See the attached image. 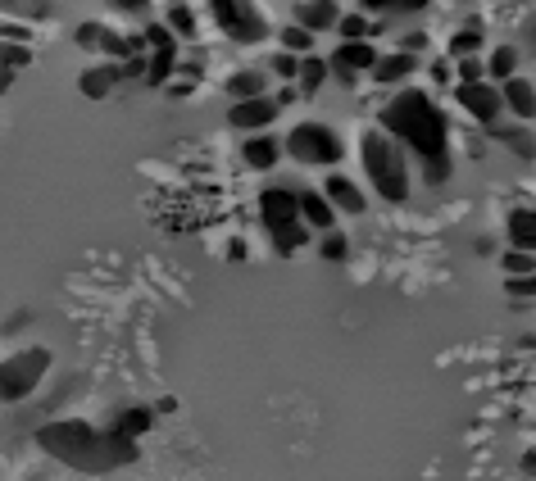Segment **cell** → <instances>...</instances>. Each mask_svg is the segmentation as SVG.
I'll use <instances>...</instances> for the list:
<instances>
[{
  "instance_id": "1",
  "label": "cell",
  "mask_w": 536,
  "mask_h": 481,
  "mask_svg": "<svg viewBox=\"0 0 536 481\" xmlns=\"http://www.w3.org/2000/svg\"><path fill=\"white\" fill-rule=\"evenodd\" d=\"M378 128L396 141L400 150H414L427 164V182L437 187L450 177V159H446V137H450V118L437 109V100L427 91H396V96L382 105Z\"/></svg>"
},
{
  "instance_id": "2",
  "label": "cell",
  "mask_w": 536,
  "mask_h": 481,
  "mask_svg": "<svg viewBox=\"0 0 536 481\" xmlns=\"http://www.w3.org/2000/svg\"><path fill=\"white\" fill-rule=\"evenodd\" d=\"M37 445L50 454V459L69 463V468L82 472H110L123 468V463L137 459V441H123L110 427L100 432L91 423H78V418H60V423H46L37 432Z\"/></svg>"
},
{
  "instance_id": "3",
  "label": "cell",
  "mask_w": 536,
  "mask_h": 481,
  "mask_svg": "<svg viewBox=\"0 0 536 481\" xmlns=\"http://www.w3.org/2000/svg\"><path fill=\"white\" fill-rule=\"evenodd\" d=\"M359 159H364V173H368V182L378 187V196L391 200V205H405L409 200L405 150H400L382 128H368L364 137H359Z\"/></svg>"
},
{
  "instance_id": "4",
  "label": "cell",
  "mask_w": 536,
  "mask_h": 481,
  "mask_svg": "<svg viewBox=\"0 0 536 481\" xmlns=\"http://www.w3.org/2000/svg\"><path fill=\"white\" fill-rule=\"evenodd\" d=\"M259 218H264V227H268V236H273L278 255H296L300 246H309V227L300 223L296 191H287V187L259 191Z\"/></svg>"
},
{
  "instance_id": "5",
  "label": "cell",
  "mask_w": 536,
  "mask_h": 481,
  "mask_svg": "<svg viewBox=\"0 0 536 481\" xmlns=\"http://www.w3.org/2000/svg\"><path fill=\"white\" fill-rule=\"evenodd\" d=\"M50 373V350L46 345H23V350L0 359V404H19L41 386Z\"/></svg>"
},
{
  "instance_id": "6",
  "label": "cell",
  "mask_w": 536,
  "mask_h": 481,
  "mask_svg": "<svg viewBox=\"0 0 536 481\" xmlns=\"http://www.w3.org/2000/svg\"><path fill=\"white\" fill-rule=\"evenodd\" d=\"M287 155L305 168H332V164H341L346 146H341V137L328 123H296V128L287 132Z\"/></svg>"
},
{
  "instance_id": "7",
  "label": "cell",
  "mask_w": 536,
  "mask_h": 481,
  "mask_svg": "<svg viewBox=\"0 0 536 481\" xmlns=\"http://www.w3.org/2000/svg\"><path fill=\"white\" fill-rule=\"evenodd\" d=\"M214 23H219L223 37H232L237 46H255V41L268 37V19L255 10V5H241V0H214Z\"/></svg>"
},
{
  "instance_id": "8",
  "label": "cell",
  "mask_w": 536,
  "mask_h": 481,
  "mask_svg": "<svg viewBox=\"0 0 536 481\" xmlns=\"http://www.w3.org/2000/svg\"><path fill=\"white\" fill-rule=\"evenodd\" d=\"M455 100L477 118V123H482V128H496L500 114H505L500 87H491V82H477V87H455Z\"/></svg>"
},
{
  "instance_id": "9",
  "label": "cell",
  "mask_w": 536,
  "mask_h": 481,
  "mask_svg": "<svg viewBox=\"0 0 536 481\" xmlns=\"http://www.w3.org/2000/svg\"><path fill=\"white\" fill-rule=\"evenodd\" d=\"M273 118H278L273 96H259V100H241V105L228 109V128H241V132H250V137H264V132L273 128Z\"/></svg>"
},
{
  "instance_id": "10",
  "label": "cell",
  "mask_w": 536,
  "mask_h": 481,
  "mask_svg": "<svg viewBox=\"0 0 536 481\" xmlns=\"http://www.w3.org/2000/svg\"><path fill=\"white\" fill-rule=\"evenodd\" d=\"M373 64H378V50H373V41H341L337 50H332V64L328 73H373Z\"/></svg>"
},
{
  "instance_id": "11",
  "label": "cell",
  "mask_w": 536,
  "mask_h": 481,
  "mask_svg": "<svg viewBox=\"0 0 536 481\" xmlns=\"http://www.w3.org/2000/svg\"><path fill=\"white\" fill-rule=\"evenodd\" d=\"M291 14H296V28H305L309 37H314V32L337 28L346 10H341V5H332V0H296V5H291Z\"/></svg>"
},
{
  "instance_id": "12",
  "label": "cell",
  "mask_w": 536,
  "mask_h": 481,
  "mask_svg": "<svg viewBox=\"0 0 536 481\" xmlns=\"http://www.w3.org/2000/svg\"><path fill=\"white\" fill-rule=\"evenodd\" d=\"M78 46H100V50H110L114 59H137V41L114 37L105 23H87V28H78Z\"/></svg>"
},
{
  "instance_id": "13",
  "label": "cell",
  "mask_w": 536,
  "mask_h": 481,
  "mask_svg": "<svg viewBox=\"0 0 536 481\" xmlns=\"http://www.w3.org/2000/svg\"><path fill=\"white\" fill-rule=\"evenodd\" d=\"M323 200L332 205V214H364V191L350 182V177H341V173H332L328 182H323Z\"/></svg>"
},
{
  "instance_id": "14",
  "label": "cell",
  "mask_w": 536,
  "mask_h": 481,
  "mask_svg": "<svg viewBox=\"0 0 536 481\" xmlns=\"http://www.w3.org/2000/svg\"><path fill=\"white\" fill-rule=\"evenodd\" d=\"M296 205H300V223H305L309 232H332L337 214H332V205L323 200V191H296Z\"/></svg>"
},
{
  "instance_id": "15",
  "label": "cell",
  "mask_w": 536,
  "mask_h": 481,
  "mask_svg": "<svg viewBox=\"0 0 536 481\" xmlns=\"http://www.w3.org/2000/svg\"><path fill=\"white\" fill-rule=\"evenodd\" d=\"M509 250L536 255V205H523L509 214Z\"/></svg>"
},
{
  "instance_id": "16",
  "label": "cell",
  "mask_w": 536,
  "mask_h": 481,
  "mask_svg": "<svg viewBox=\"0 0 536 481\" xmlns=\"http://www.w3.org/2000/svg\"><path fill=\"white\" fill-rule=\"evenodd\" d=\"M500 100H505V109L514 118H536V87L527 78H518V73L500 87Z\"/></svg>"
},
{
  "instance_id": "17",
  "label": "cell",
  "mask_w": 536,
  "mask_h": 481,
  "mask_svg": "<svg viewBox=\"0 0 536 481\" xmlns=\"http://www.w3.org/2000/svg\"><path fill=\"white\" fill-rule=\"evenodd\" d=\"M119 82H123L119 64H96V69H87L78 78V91H82V96H91V100H100V96H110Z\"/></svg>"
},
{
  "instance_id": "18",
  "label": "cell",
  "mask_w": 536,
  "mask_h": 481,
  "mask_svg": "<svg viewBox=\"0 0 536 481\" xmlns=\"http://www.w3.org/2000/svg\"><path fill=\"white\" fill-rule=\"evenodd\" d=\"M323 82H328V59H318V55H305L300 59V69H296V96H318L323 91Z\"/></svg>"
},
{
  "instance_id": "19",
  "label": "cell",
  "mask_w": 536,
  "mask_h": 481,
  "mask_svg": "<svg viewBox=\"0 0 536 481\" xmlns=\"http://www.w3.org/2000/svg\"><path fill=\"white\" fill-rule=\"evenodd\" d=\"M228 96H232V105H241V100H259V96H268V78H264V69H241V73H232V78H228Z\"/></svg>"
},
{
  "instance_id": "20",
  "label": "cell",
  "mask_w": 536,
  "mask_h": 481,
  "mask_svg": "<svg viewBox=\"0 0 536 481\" xmlns=\"http://www.w3.org/2000/svg\"><path fill=\"white\" fill-rule=\"evenodd\" d=\"M278 155H282V146H278V137H246V146H241V159H246L250 168H259V173H264V168H273L278 164Z\"/></svg>"
},
{
  "instance_id": "21",
  "label": "cell",
  "mask_w": 536,
  "mask_h": 481,
  "mask_svg": "<svg viewBox=\"0 0 536 481\" xmlns=\"http://www.w3.org/2000/svg\"><path fill=\"white\" fill-rule=\"evenodd\" d=\"M155 427V409H128V413H119L110 423V432L114 436H123V441H137L141 432H150Z\"/></svg>"
},
{
  "instance_id": "22",
  "label": "cell",
  "mask_w": 536,
  "mask_h": 481,
  "mask_svg": "<svg viewBox=\"0 0 536 481\" xmlns=\"http://www.w3.org/2000/svg\"><path fill=\"white\" fill-rule=\"evenodd\" d=\"M414 69H418V59L405 55V50H396V55H378V64H373V78H378V82H400V78H409Z\"/></svg>"
},
{
  "instance_id": "23",
  "label": "cell",
  "mask_w": 536,
  "mask_h": 481,
  "mask_svg": "<svg viewBox=\"0 0 536 481\" xmlns=\"http://www.w3.org/2000/svg\"><path fill=\"white\" fill-rule=\"evenodd\" d=\"M514 69H518V50L514 46H496V50H491V59H487V78L491 82H500V87H505V82L514 78Z\"/></svg>"
},
{
  "instance_id": "24",
  "label": "cell",
  "mask_w": 536,
  "mask_h": 481,
  "mask_svg": "<svg viewBox=\"0 0 536 481\" xmlns=\"http://www.w3.org/2000/svg\"><path fill=\"white\" fill-rule=\"evenodd\" d=\"M278 41H282V50H287V55H296V59H305L309 46H314V37H309L305 28H296V23H287V28L278 32Z\"/></svg>"
},
{
  "instance_id": "25",
  "label": "cell",
  "mask_w": 536,
  "mask_h": 481,
  "mask_svg": "<svg viewBox=\"0 0 536 481\" xmlns=\"http://www.w3.org/2000/svg\"><path fill=\"white\" fill-rule=\"evenodd\" d=\"M169 32L173 37H196V10L191 5H169Z\"/></svg>"
},
{
  "instance_id": "26",
  "label": "cell",
  "mask_w": 536,
  "mask_h": 481,
  "mask_svg": "<svg viewBox=\"0 0 536 481\" xmlns=\"http://www.w3.org/2000/svg\"><path fill=\"white\" fill-rule=\"evenodd\" d=\"M473 50H482V23H477V19L468 23V28L459 32L455 41H450V55H459V59H468Z\"/></svg>"
},
{
  "instance_id": "27",
  "label": "cell",
  "mask_w": 536,
  "mask_h": 481,
  "mask_svg": "<svg viewBox=\"0 0 536 481\" xmlns=\"http://www.w3.org/2000/svg\"><path fill=\"white\" fill-rule=\"evenodd\" d=\"M496 137L509 141V146H514L523 159H536V137L527 128H496Z\"/></svg>"
},
{
  "instance_id": "28",
  "label": "cell",
  "mask_w": 536,
  "mask_h": 481,
  "mask_svg": "<svg viewBox=\"0 0 536 481\" xmlns=\"http://www.w3.org/2000/svg\"><path fill=\"white\" fill-rule=\"evenodd\" d=\"M477 82H487V59H477V55L459 59V82L455 87H477Z\"/></svg>"
},
{
  "instance_id": "29",
  "label": "cell",
  "mask_w": 536,
  "mask_h": 481,
  "mask_svg": "<svg viewBox=\"0 0 536 481\" xmlns=\"http://www.w3.org/2000/svg\"><path fill=\"white\" fill-rule=\"evenodd\" d=\"M500 264H505L509 282H514V277H532L536 273V255H523V250H505V259H500Z\"/></svg>"
},
{
  "instance_id": "30",
  "label": "cell",
  "mask_w": 536,
  "mask_h": 481,
  "mask_svg": "<svg viewBox=\"0 0 536 481\" xmlns=\"http://www.w3.org/2000/svg\"><path fill=\"white\" fill-rule=\"evenodd\" d=\"M341 41H368V32H373V23L364 19V14H341Z\"/></svg>"
},
{
  "instance_id": "31",
  "label": "cell",
  "mask_w": 536,
  "mask_h": 481,
  "mask_svg": "<svg viewBox=\"0 0 536 481\" xmlns=\"http://www.w3.org/2000/svg\"><path fill=\"white\" fill-rule=\"evenodd\" d=\"M318 255L323 259H346V236L332 227V232H323V241H318Z\"/></svg>"
},
{
  "instance_id": "32",
  "label": "cell",
  "mask_w": 536,
  "mask_h": 481,
  "mask_svg": "<svg viewBox=\"0 0 536 481\" xmlns=\"http://www.w3.org/2000/svg\"><path fill=\"white\" fill-rule=\"evenodd\" d=\"M296 69H300V59H296V55H287V50H278V55H273V73H278V78L296 82Z\"/></svg>"
},
{
  "instance_id": "33",
  "label": "cell",
  "mask_w": 536,
  "mask_h": 481,
  "mask_svg": "<svg viewBox=\"0 0 536 481\" xmlns=\"http://www.w3.org/2000/svg\"><path fill=\"white\" fill-rule=\"evenodd\" d=\"M509 295H518V300H536V273L532 277H514V282H505Z\"/></svg>"
},
{
  "instance_id": "34",
  "label": "cell",
  "mask_w": 536,
  "mask_h": 481,
  "mask_svg": "<svg viewBox=\"0 0 536 481\" xmlns=\"http://www.w3.org/2000/svg\"><path fill=\"white\" fill-rule=\"evenodd\" d=\"M432 78H437L441 87H446V82L455 78V73H450V64H446V59H437V64H432Z\"/></svg>"
},
{
  "instance_id": "35",
  "label": "cell",
  "mask_w": 536,
  "mask_h": 481,
  "mask_svg": "<svg viewBox=\"0 0 536 481\" xmlns=\"http://www.w3.org/2000/svg\"><path fill=\"white\" fill-rule=\"evenodd\" d=\"M523 468H527V472H532V477H536V450H527V459H523Z\"/></svg>"
}]
</instances>
